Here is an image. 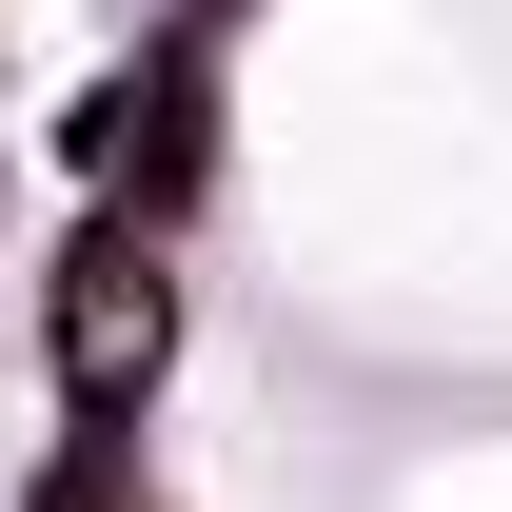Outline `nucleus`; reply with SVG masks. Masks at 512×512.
<instances>
[{
	"instance_id": "obj_1",
	"label": "nucleus",
	"mask_w": 512,
	"mask_h": 512,
	"mask_svg": "<svg viewBox=\"0 0 512 512\" xmlns=\"http://www.w3.org/2000/svg\"><path fill=\"white\" fill-rule=\"evenodd\" d=\"M158 355H178V256L138 237V217L60 237V276H40V375H60V414L119 434L138 394H158Z\"/></svg>"
},
{
	"instance_id": "obj_2",
	"label": "nucleus",
	"mask_w": 512,
	"mask_h": 512,
	"mask_svg": "<svg viewBox=\"0 0 512 512\" xmlns=\"http://www.w3.org/2000/svg\"><path fill=\"white\" fill-rule=\"evenodd\" d=\"M40 512H158V473H138V453H119V434H79V453H60V473H40Z\"/></svg>"
}]
</instances>
